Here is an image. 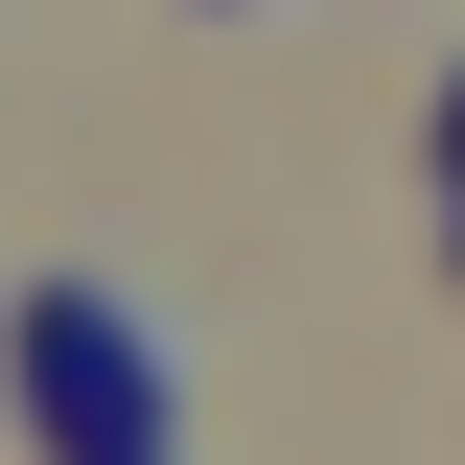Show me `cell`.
I'll return each instance as SVG.
<instances>
[{"label": "cell", "mask_w": 465, "mask_h": 465, "mask_svg": "<svg viewBox=\"0 0 465 465\" xmlns=\"http://www.w3.org/2000/svg\"><path fill=\"white\" fill-rule=\"evenodd\" d=\"M24 419H47V465H186L163 349H140V302H94V280L24 302Z\"/></svg>", "instance_id": "1"}, {"label": "cell", "mask_w": 465, "mask_h": 465, "mask_svg": "<svg viewBox=\"0 0 465 465\" xmlns=\"http://www.w3.org/2000/svg\"><path fill=\"white\" fill-rule=\"evenodd\" d=\"M442 163H465V116H442Z\"/></svg>", "instance_id": "2"}]
</instances>
